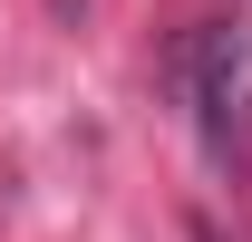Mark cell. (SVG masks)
Masks as SVG:
<instances>
[{
    "label": "cell",
    "instance_id": "cell-1",
    "mask_svg": "<svg viewBox=\"0 0 252 242\" xmlns=\"http://www.w3.org/2000/svg\"><path fill=\"white\" fill-rule=\"evenodd\" d=\"M185 97H194V136L223 175H243L252 155V30L243 20H204L185 39Z\"/></svg>",
    "mask_w": 252,
    "mask_h": 242
},
{
    "label": "cell",
    "instance_id": "cell-2",
    "mask_svg": "<svg viewBox=\"0 0 252 242\" xmlns=\"http://www.w3.org/2000/svg\"><path fill=\"white\" fill-rule=\"evenodd\" d=\"M59 10H68V20H78V10H88V0H59Z\"/></svg>",
    "mask_w": 252,
    "mask_h": 242
}]
</instances>
